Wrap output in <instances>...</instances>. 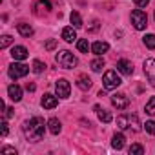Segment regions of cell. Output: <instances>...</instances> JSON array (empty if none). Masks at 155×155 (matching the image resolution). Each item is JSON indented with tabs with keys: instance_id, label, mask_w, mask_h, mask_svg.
Instances as JSON below:
<instances>
[{
	"instance_id": "6da1fadb",
	"label": "cell",
	"mask_w": 155,
	"mask_h": 155,
	"mask_svg": "<svg viewBox=\"0 0 155 155\" xmlns=\"http://www.w3.org/2000/svg\"><path fill=\"white\" fill-rule=\"evenodd\" d=\"M22 130H24V135H26V139H28L29 142H38V140H42V137H44L46 124H44V120H42L40 117H31L29 120L24 122Z\"/></svg>"
},
{
	"instance_id": "7a4b0ae2",
	"label": "cell",
	"mask_w": 155,
	"mask_h": 155,
	"mask_svg": "<svg viewBox=\"0 0 155 155\" xmlns=\"http://www.w3.org/2000/svg\"><path fill=\"white\" fill-rule=\"evenodd\" d=\"M117 126L120 130H133V131H139L140 130V124H139L137 115H131V113H124V115L117 117Z\"/></svg>"
},
{
	"instance_id": "3957f363",
	"label": "cell",
	"mask_w": 155,
	"mask_h": 155,
	"mask_svg": "<svg viewBox=\"0 0 155 155\" xmlns=\"http://www.w3.org/2000/svg\"><path fill=\"white\" fill-rule=\"evenodd\" d=\"M55 60H57V64H58L60 68H64V69H71V68L77 66V57H75L71 51H68V49L58 51L57 57H55Z\"/></svg>"
},
{
	"instance_id": "277c9868",
	"label": "cell",
	"mask_w": 155,
	"mask_h": 155,
	"mask_svg": "<svg viewBox=\"0 0 155 155\" xmlns=\"http://www.w3.org/2000/svg\"><path fill=\"white\" fill-rule=\"evenodd\" d=\"M8 73H9L11 79H15V81H17V79H22V77H26V75L29 73V66H26V64H22V62L15 60V62L9 66Z\"/></svg>"
},
{
	"instance_id": "5b68a950",
	"label": "cell",
	"mask_w": 155,
	"mask_h": 155,
	"mask_svg": "<svg viewBox=\"0 0 155 155\" xmlns=\"http://www.w3.org/2000/svg\"><path fill=\"white\" fill-rule=\"evenodd\" d=\"M102 82H104V88H106V90H117V88L122 84L120 77H119V75H117V71H113V69H110V71H106V73H104Z\"/></svg>"
},
{
	"instance_id": "8992f818",
	"label": "cell",
	"mask_w": 155,
	"mask_h": 155,
	"mask_svg": "<svg viewBox=\"0 0 155 155\" xmlns=\"http://www.w3.org/2000/svg\"><path fill=\"white\" fill-rule=\"evenodd\" d=\"M131 24H133V28L139 29V31L146 29V26H148V17H146V13H144L142 9L131 11Z\"/></svg>"
},
{
	"instance_id": "52a82bcc",
	"label": "cell",
	"mask_w": 155,
	"mask_h": 155,
	"mask_svg": "<svg viewBox=\"0 0 155 155\" xmlns=\"http://www.w3.org/2000/svg\"><path fill=\"white\" fill-rule=\"evenodd\" d=\"M55 90H57V97L60 99H68L69 97V91H71V86L66 79H58L55 82Z\"/></svg>"
},
{
	"instance_id": "ba28073f",
	"label": "cell",
	"mask_w": 155,
	"mask_h": 155,
	"mask_svg": "<svg viewBox=\"0 0 155 155\" xmlns=\"http://www.w3.org/2000/svg\"><path fill=\"white\" fill-rule=\"evenodd\" d=\"M144 75L151 86H155V58H146L144 60Z\"/></svg>"
},
{
	"instance_id": "9c48e42d",
	"label": "cell",
	"mask_w": 155,
	"mask_h": 155,
	"mask_svg": "<svg viewBox=\"0 0 155 155\" xmlns=\"http://www.w3.org/2000/svg\"><path fill=\"white\" fill-rule=\"evenodd\" d=\"M51 13V2L49 0H38L35 4V15L37 17H46Z\"/></svg>"
},
{
	"instance_id": "30bf717a",
	"label": "cell",
	"mask_w": 155,
	"mask_h": 155,
	"mask_svg": "<svg viewBox=\"0 0 155 155\" xmlns=\"http://www.w3.org/2000/svg\"><path fill=\"white\" fill-rule=\"evenodd\" d=\"M111 104L117 108V110H126L130 106V99L124 95V93H115L111 97Z\"/></svg>"
},
{
	"instance_id": "8fae6325",
	"label": "cell",
	"mask_w": 155,
	"mask_h": 155,
	"mask_svg": "<svg viewBox=\"0 0 155 155\" xmlns=\"http://www.w3.org/2000/svg\"><path fill=\"white\" fill-rule=\"evenodd\" d=\"M40 104H42V108H44V110H53V108L58 104V99H57L55 95H51V93H46V95L42 97Z\"/></svg>"
},
{
	"instance_id": "7c38bea8",
	"label": "cell",
	"mask_w": 155,
	"mask_h": 155,
	"mask_svg": "<svg viewBox=\"0 0 155 155\" xmlns=\"http://www.w3.org/2000/svg\"><path fill=\"white\" fill-rule=\"evenodd\" d=\"M117 71H120L122 75H131L133 73V64L130 60H126V58H120L117 62Z\"/></svg>"
},
{
	"instance_id": "4fadbf2b",
	"label": "cell",
	"mask_w": 155,
	"mask_h": 155,
	"mask_svg": "<svg viewBox=\"0 0 155 155\" xmlns=\"http://www.w3.org/2000/svg\"><path fill=\"white\" fill-rule=\"evenodd\" d=\"M11 57H13V60H26L28 58V49L24 46H15L11 49Z\"/></svg>"
},
{
	"instance_id": "5bb4252c",
	"label": "cell",
	"mask_w": 155,
	"mask_h": 155,
	"mask_svg": "<svg viewBox=\"0 0 155 155\" xmlns=\"http://www.w3.org/2000/svg\"><path fill=\"white\" fill-rule=\"evenodd\" d=\"M8 95H9L11 101L18 102V101H22V88L17 86V84H11V86L8 88Z\"/></svg>"
},
{
	"instance_id": "9a60e30c",
	"label": "cell",
	"mask_w": 155,
	"mask_h": 155,
	"mask_svg": "<svg viewBox=\"0 0 155 155\" xmlns=\"http://www.w3.org/2000/svg\"><path fill=\"white\" fill-rule=\"evenodd\" d=\"M108 49H110V44H108V42L97 40V42H93V44H91V51H93L95 55H99V57H101L102 53H106Z\"/></svg>"
},
{
	"instance_id": "2e32d148",
	"label": "cell",
	"mask_w": 155,
	"mask_h": 155,
	"mask_svg": "<svg viewBox=\"0 0 155 155\" xmlns=\"http://www.w3.org/2000/svg\"><path fill=\"white\" fill-rule=\"evenodd\" d=\"M77 86H79L82 91H88L91 88V79L88 75H79V77H77Z\"/></svg>"
},
{
	"instance_id": "e0dca14e",
	"label": "cell",
	"mask_w": 155,
	"mask_h": 155,
	"mask_svg": "<svg viewBox=\"0 0 155 155\" xmlns=\"http://www.w3.org/2000/svg\"><path fill=\"white\" fill-rule=\"evenodd\" d=\"M17 29H18V33L22 35V37H26V38H29L35 31H33V28L29 26V24H26V22H20V24H17Z\"/></svg>"
},
{
	"instance_id": "ac0fdd59",
	"label": "cell",
	"mask_w": 155,
	"mask_h": 155,
	"mask_svg": "<svg viewBox=\"0 0 155 155\" xmlns=\"http://www.w3.org/2000/svg\"><path fill=\"white\" fill-rule=\"evenodd\" d=\"M48 130H49L53 135H58V133H60V130H62L60 120H58V119H55V117H53V119H49V120H48Z\"/></svg>"
},
{
	"instance_id": "d6986e66",
	"label": "cell",
	"mask_w": 155,
	"mask_h": 155,
	"mask_svg": "<svg viewBox=\"0 0 155 155\" xmlns=\"http://www.w3.org/2000/svg\"><path fill=\"white\" fill-rule=\"evenodd\" d=\"M93 110L97 111V115H99V119H101L102 122H111L113 117H111V113H110L108 110H104V108H101V106H95Z\"/></svg>"
},
{
	"instance_id": "ffe728a7",
	"label": "cell",
	"mask_w": 155,
	"mask_h": 155,
	"mask_svg": "<svg viewBox=\"0 0 155 155\" xmlns=\"http://www.w3.org/2000/svg\"><path fill=\"white\" fill-rule=\"evenodd\" d=\"M124 142H126V137H124L122 133H115L113 139H111V146H113L115 150H122V148H124Z\"/></svg>"
},
{
	"instance_id": "44dd1931",
	"label": "cell",
	"mask_w": 155,
	"mask_h": 155,
	"mask_svg": "<svg viewBox=\"0 0 155 155\" xmlns=\"http://www.w3.org/2000/svg\"><path fill=\"white\" fill-rule=\"evenodd\" d=\"M62 38L66 42H73L77 38V33H75V28H64L62 29Z\"/></svg>"
},
{
	"instance_id": "7402d4cb",
	"label": "cell",
	"mask_w": 155,
	"mask_h": 155,
	"mask_svg": "<svg viewBox=\"0 0 155 155\" xmlns=\"http://www.w3.org/2000/svg\"><path fill=\"white\" fill-rule=\"evenodd\" d=\"M69 20H71V24H73V28H75V29L82 28V17L77 13V11H73V13L69 15Z\"/></svg>"
},
{
	"instance_id": "603a6c76",
	"label": "cell",
	"mask_w": 155,
	"mask_h": 155,
	"mask_svg": "<svg viewBox=\"0 0 155 155\" xmlns=\"http://www.w3.org/2000/svg\"><path fill=\"white\" fill-rule=\"evenodd\" d=\"M142 42H144V46H146L148 49H155V35H153V33H148V35H144Z\"/></svg>"
},
{
	"instance_id": "cb8c5ba5",
	"label": "cell",
	"mask_w": 155,
	"mask_h": 155,
	"mask_svg": "<svg viewBox=\"0 0 155 155\" xmlns=\"http://www.w3.org/2000/svg\"><path fill=\"white\" fill-rule=\"evenodd\" d=\"M77 49H79L81 53H88L91 49V46H90V42L86 38H81V40H77Z\"/></svg>"
},
{
	"instance_id": "d4e9b609",
	"label": "cell",
	"mask_w": 155,
	"mask_h": 155,
	"mask_svg": "<svg viewBox=\"0 0 155 155\" xmlns=\"http://www.w3.org/2000/svg\"><path fill=\"white\" fill-rule=\"evenodd\" d=\"M90 66H91V69H93V71H97V73H99V71H102V68H104V58H101V57H99V58H93Z\"/></svg>"
},
{
	"instance_id": "484cf974",
	"label": "cell",
	"mask_w": 155,
	"mask_h": 155,
	"mask_svg": "<svg viewBox=\"0 0 155 155\" xmlns=\"http://www.w3.org/2000/svg\"><path fill=\"white\" fill-rule=\"evenodd\" d=\"M11 42H13V38L9 35H2V37H0V49H6Z\"/></svg>"
},
{
	"instance_id": "4316f807",
	"label": "cell",
	"mask_w": 155,
	"mask_h": 155,
	"mask_svg": "<svg viewBox=\"0 0 155 155\" xmlns=\"http://www.w3.org/2000/svg\"><path fill=\"white\" fill-rule=\"evenodd\" d=\"M44 69H46V64H44L42 60H38V58L33 60V71H35V73H42Z\"/></svg>"
},
{
	"instance_id": "83f0119b",
	"label": "cell",
	"mask_w": 155,
	"mask_h": 155,
	"mask_svg": "<svg viewBox=\"0 0 155 155\" xmlns=\"http://www.w3.org/2000/svg\"><path fill=\"white\" fill-rule=\"evenodd\" d=\"M144 153V148L140 144H131L130 146V155H142Z\"/></svg>"
},
{
	"instance_id": "f1b7e54d",
	"label": "cell",
	"mask_w": 155,
	"mask_h": 155,
	"mask_svg": "<svg viewBox=\"0 0 155 155\" xmlns=\"http://www.w3.org/2000/svg\"><path fill=\"white\" fill-rule=\"evenodd\" d=\"M146 113L155 115V97H151V99L146 102Z\"/></svg>"
},
{
	"instance_id": "f546056e",
	"label": "cell",
	"mask_w": 155,
	"mask_h": 155,
	"mask_svg": "<svg viewBox=\"0 0 155 155\" xmlns=\"http://www.w3.org/2000/svg\"><path fill=\"white\" fill-rule=\"evenodd\" d=\"M144 128H146V131H148L150 135H155V120H146Z\"/></svg>"
},
{
	"instance_id": "4dcf8cb0",
	"label": "cell",
	"mask_w": 155,
	"mask_h": 155,
	"mask_svg": "<svg viewBox=\"0 0 155 155\" xmlns=\"http://www.w3.org/2000/svg\"><path fill=\"white\" fill-rule=\"evenodd\" d=\"M55 48H57V38H49V40L46 42V49H48V51H53Z\"/></svg>"
},
{
	"instance_id": "1f68e13d",
	"label": "cell",
	"mask_w": 155,
	"mask_h": 155,
	"mask_svg": "<svg viewBox=\"0 0 155 155\" xmlns=\"http://www.w3.org/2000/svg\"><path fill=\"white\" fill-rule=\"evenodd\" d=\"M99 28H101V24H99V20H93V22H91V26L88 28V33H93V31H97Z\"/></svg>"
},
{
	"instance_id": "d6a6232c",
	"label": "cell",
	"mask_w": 155,
	"mask_h": 155,
	"mask_svg": "<svg viewBox=\"0 0 155 155\" xmlns=\"http://www.w3.org/2000/svg\"><path fill=\"white\" fill-rule=\"evenodd\" d=\"M133 2H135L137 8H146V6L150 4V0H133Z\"/></svg>"
},
{
	"instance_id": "836d02e7",
	"label": "cell",
	"mask_w": 155,
	"mask_h": 155,
	"mask_svg": "<svg viewBox=\"0 0 155 155\" xmlns=\"http://www.w3.org/2000/svg\"><path fill=\"white\" fill-rule=\"evenodd\" d=\"M2 153H13V155H17V150L11 148V146H4L2 148Z\"/></svg>"
},
{
	"instance_id": "e575fe53",
	"label": "cell",
	"mask_w": 155,
	"mask_h": 155,
	"mask_svg": "<svg viewBox=\"0 0 155 155\" xmlns=\"http://www.w3.org/2000/svg\"><path fill=\"white\" fill-rule=\"evenodd\" d=\"M0 126H2V135L6 137V135H8V131H9V130H8V122H6V120H2V124H0Z\"/></svg>"
},
{
	"instance_id": "d590c367",
	"label": "cell",
	"mask_w": 155,
	"mask_h": 155,
	"mask_svg": "<svg viewBox=\"0 0 155 155\" xmlns=\"http://www.w3.org/2000/svg\"><path fill=\"white\" fill-rule=\"evenodd\" d=\"M15 115V110L13 108H6V119H11Z\"/></svg>"
},
{
	"instance_id": "8d00e7d4",
	"label": "cell",
	"mask_w": 155,
	"mask_h": 155,
	"mask_svg": "<svg viewBox=\"0 0 155 155\" xmlns=\"http://www.w3.org/2000/svg\"><path fill=\"white\" fill-rule=\"evenodd\" d=\"M35 88H37V86H35L33 82H28V84H26V90H28V91H35Z\"/></svg>"
},
{
	"instance_id": "74e56055",
	"label": "cell",
	"mask_w": 155,
	"mask_h": 155,
	"mask_svg": "<svg viewBox=\"0 0 155 155\" xmlns=\"http://www.w3.org/2000/svg\"><path fill=\"white\" fill-rule=\"evenodd\" d=\"M153 17H155V15H153Z\"/></svg>"
}]
</instances>
